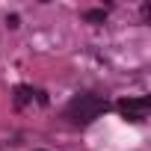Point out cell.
I'll return each instance as SVG.
<instances>
[{"label":"cell","mask_w":151,"mask_h":151,"mask_svg":"<svg viewBox=\"0 0 151 151\" xmlns=\"http://www.w3.org/2000/svg\"><path fill=\"white\" fill-rule=\"evenodd\" d=\"M6 24H9L12 30H15V27H18V15H9V18H6Z\"/></svg>","instance_id":"obj_5"},{"label":"cell","mask_w":151,"mask_h":151,"mask_svg":"<svg viewBox=\"0 0 151 151\" xmlns=\"http://www.w3.org/2000/svg\"><path fill=\"white\" fill-rule=\"evenodd\" d=\"M116 107L127 122H142L148 116V110H151V98H145V95L142 98H122Z\"/></svg>","instance_id":"obj_2"},{"label":"cell","mask_w":151,"mask_h":151,"mask_svg":"<svg viewBox=\"0 0 151 151\" xmlns=\"http://www.w3.org/2000/svg\"><path fill=\"white\" fill-rule=\"evenodd\" d=\"M107 110H110V104L101 95H77V98L65 107V119L74 127H83V124H92L95 119H101Z\"/></svg>","instance_id":"obj_1"},{"label":"cell","mask_w":151,"mask_h":151,"mask_svg":"<svg viewBox=\"0 0 151 151\" xmlns=\"http://www.w3.org/2000/svg\"><path fill=\"white\" fill-rule=\"evenodd\" d=\"M33 95H36V92H33V86H18V89H15V107H18V110H21V107H27V104L33 101Z\"/></svg>","instance_id":"obj_3"},{"label":"cell","mask_w":151,"mask_h":151,"mask_svg":"<svg viewBox=\"0 0 151 151\" xmlns=\"http://www.w3.org/2000/svg\"><path fill=\"white\" fill-rule=\"evenodd\" d=\"M104 18H107L104 9H89V12H86V21H92V24H101Z\"/></svg>","instance_id":"obj_4"}]
</instances>
